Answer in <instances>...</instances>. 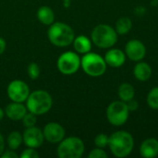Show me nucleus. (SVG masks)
I'll return each mask as SVG.
<instances>
[{
  "mask_svg": "<svg viewBox=\"0 0 158 158\" xmlns=\"http://www.w3.org/2000/svg\"><path fill=\"white\" fill-rule=\"evenodd\" d=\"M108 147L116 157H126L133 150V137L131 133L124 131H116L109 136Z\"/></svg>",
  "mask_w": 158,
  "mask_h": 158,
  "instance_id": "f257e3e1",
  "label": "nucleus"
},
{
  "mask_svg": "<svg viewBox=\"0 0 158 158\" xmlns=\"http://www.w3.org/2000/svg\"><path fill=\"white\" fill-rule=\"evenodd\" d=\"M49 42L57 47H66L73 43L75 33L73 29L64 22H54L47 31Z\"/></svg>",
  "mask_w": 158,
  "mask_h": 158,
  "instance_id": "f03ea898",
  "label": "nucleus"
},
{
  "mask_svg": "<svg viewBox=\"0 0 158 158\" xmlns=\"http://www.w3.org/2000/svg\"><path fill=\"white\" fill-rule=\"evenodd\" d=\"M53 106L51 94L44 90H36L30 93L26 100V107L29 112L35 114L37 117L46 114Z\"/></svg>",
  "mask_w": 158,
  "mask_h": 158,
  "instance_id": "7ed1b4c3",
  "label": "nucleus"
},
{
  "mask_svg": "<svg viewBox=\"0 0 158 158\" xmlns=\"http://www.w3.org/2000/svg\"><path fill=\"white\" fill-rule=\"evenodd\" d=\"M91 40L99 48H110L118 42V33L113 27L107 24H99L94 28Z\"/></svg>",
  "mask_w": 158,
  "mask_h": 158,
  "instance_id": "20e7f679",
  "label": "nucleus"
},
{
  "mask_svg": "<svg viewBox=\"0 0 158 158\" xmlns=\"http://www.w3.org/2000/svg\"><path fill=\"white\" fill-rule=\"evenodd\" d=\"M85 151V146L81 139L71 136L64 138L58 144L56 153L60 158H80Z\"/></svg>",
  "mask_w": 158,
  "mask_h": 158,
  "instance_id": "39448f33",
  "label": "nucleus"
},
{
  "mask_svg": "<svg viewBox=\"0 0 158 158\" xmlns=\"http://www.w3.org/2000/svg\"><path fill=\"white\" fill-rule=\"evenodd\" d=\"M105 58L96 53L89 52L81 58V67L83 71L91 77H100L106 70Z\"/></svg>",
  "mask_w": 158,
  "mask_h": 158,
  "instance_id": "423d86ee",
  "label": "nucleus"
},
{
  "mask_svg": "<svg viewBox=\"0 0 158 158\" xmlns=\"http://www.w3.org/2000/svg\"><path fill=\"white\" fill-rule=\"evenodd\" d=\"M130 110L128 108L127 103L123 101H114L112 102L106 109V118L110 124L113 126H122L124 125L128 118Z\"/></svg>",
  "mask_w": 158,
  "mask_h": 158,
  "instance_id": "0eeeda50",
  "label": "nucleus"
},
{
  "mask_svg": "<svg viewBox=\"0 0 158 158\" xmlns=\"http://www.w3.org/2000/svg\"><path fill=\"white\" fill-rule=\"evenodd\" d=\"M56 68L64 75H72L81 68V57L76 52H64L57 58Z\"/></svg>",
  "mask_w": 158,
  "mask_h": 158,
  "instance_id": "6e6552de",
  "label": "nucleus"
},
{
  "mask_svg": "<svg viewBox=\"0 0 158 158\" xmlns=\"http://www.w3.org/2000/svg\"><path fill=\"white\" fill-rule=\"evenodd\" d=\"M6 94L12 102L24 103L30 94V88L25 81L21 80H14L7 85Z\"/></svg>",
  "mask_w": 158,
  "mask_h": 158,
  "instance_id": "1a4fd4ad",
  "label": "nucleus"
},
{
  "mask_svg": "<svg viewBox=\"0 0 158 158\" xmlns=\"http://www.w3.org/2000/svg\"><path fill=\"white\" fill-rule=\"evenodd\" d=\"M22 139L24 144L27 147L37 149L40 146H42L44 141L43 130H41L36 126L26 128V130L22 134Z\"/></svg>",
  "mask_w": 158,
  "mask_h": 158,
  "instance_id": "9d476101",
  "label": "nucleus"
},
{
  "mask_svg": "<svg viewBox=\"0 0 158 158\" xmlns=\"http://www.w3.org/2000/svg\"><path fill=\"white\" fill-rule=\"evenodd\" d=\"M44 140L50 143H59L66 135L65 129L56 122L47 123L43 130Z\"/></svg>",
  "mask_w": 158,
  "mask_h": 158,
  "instance_id": "9b49d317",
  "label": "nucleus"
},
{
  "mask_svg": "<svg viewBox=\"0 0 158 158\" xmlns=\"http://www.w3.org/2000/svg\"><path fill=\"white\" fill-rule=\"evenodd\" d=\"M125 55L131 60L139 62L144 58L146 55V47L139 40H131L125 46Z\"/></svg>",
  "mask_w": 158,
  "mask_h": 158,
  "instance_id": "f8f14e48",
  "label": "nucleus"
},
{
  "mask_svg": "<svg viewBox=\"0 0 158 158\" xmlns=\"http://www.w3.org/2000/svg\"><path fill=\"white\" fill-rule=\"evenodd\" d=\"M5 115L13 121H19L28 112L26 106L23 103L12 102L8 104L5 108Z\"/></svg>",
  "mask_w": 158,
  "mask_h": 158,
  "instance_id": "ddd939ff",
  "label": "nucleus"
},
{
  "mask_svg": "<svg viewBox=\"0 0 158 158\" xmlns=\"http://www.w3.org/2000/svg\"><path fill=\"white\" fill-rule=\"evenodd\" d=\"M126 60V55L123 51L117 48L109 49L105 56V61L106 65L112 68H119L121 67Z\"/></svg>",
  "mask_w": 158,
  "mask_h": 158,
  "instance_id": "4468645a",
  "label": "nucleus"
},
{
  "mask_svg": "<svg viewBox=\"0 0 158 158\" xmlns=\"http://www.w3.org/2000/svg\"><path fill=\"white\" fill-rule=\"evenodd\" d=\"M140 154L144 158H154L158 156V141L155 138L144 140L140 146Z\"/></svg>",
  "mask_w": 158,
  "mask_h": 158,
  "instance_id": "2eb2a0df",
  "label": "nucleus"
},
{
  "mask_svg": "<svg viewBox=\"0 0 158 158\" xmlns=\"http://www.w3.org/2000/svg\"><path fill=\"white\" fill-rule=\"evenodd\" d=\"M134 77L140 81H146L152 76V68L145 62H138L133 69Z\"/></svg>",
  "mask_w": 158,
  "mask_h": 158,
  "instance_id": "dca6fc26",
  "label": "nucleus"
},
{
  "mask_svg": "<svg viewBox=\"0 0 158 158\" xmlns=\"http://www.w3.org/2000/svg\"><path fill=\"white\" fill-rule=\"evenodd\" d=\"M73 47L78 54H87L92 49V40L85 35H79L73 40Z\"/></svg>",
  "mask_w": 158,
  "mask_h": 158,
  "instance_id": "f3484780",
  "label": "nucleus"
},
{
  "mask_svg": "<svg viewBox=\"0 0 158 158\" xmlns=\"http://www.w3.org/2000/svg\"><path fill=\"white\" fill-rule=\"evenodd\" d=\"M37 19L44 25L50 26L55 22V13L53 9L48 6H42L37 10Z\"/></svg>",
  "mask_w": 158,
  "mask_h": 158,
  "instance_id": "a211bd4d",
  "label": "nucleus"
},
{
  "mask_svg": "<svg viewBox=\"0 0 158 158\" xmlns=\"http://www.w3.org/2000/svg\"><path fill=\"white\" fill-rule=\"evenodd\" d=\"M135 90L133 86L130 83H122L118 87V97L121 101L127 103L134 98Z\"/></svg>",
  "mask_w": 158,
  "mask_h": 158,
  "instance_id": "6ab92c4d",
  "label": "nucleus"
},
{
  "mask_svg": "<svg viewBox=\"0 0 158 158\" xmlns=\"http://www.w3.org/2000/svg\"><path fill=\"white\" fill-rule=\"evenodd\" d=\"M23 143L22 139V134L19 131H12L8 134L7 139H6V143L8 146V149L16 151L19 149Z\"/></svg>",
  "mask_w": 158,
  "mask_h": 158,
  "instance_id": "aec40b11",
  "label": "nucleus"
},
{
  "mask_svg": "<svg viewBox=\"0 0 158 158\" xmlns=\"http://www.w3.org/2000/svg\"><path fill=\"white\" fill-rule=\"evenodd\" d=\"M132 27V22L128 17H121L116 22V31L118 34H127Z\"/></svg>",
  "mask_w": 158,
  "mask_h": 158,
  "instance_id": "412c9836",
  "label": "nucleus"
},
{
  "mask_svg": "<svg viewBox=\"0 0 158 158\" xmlns=\"http://www.w3.org/2000/svg\"><path fill=\"white\" fill-rule=\"evenodd\" d=\"M147 104L150 108L158 110V87L153 88L147 95Z\"/></svg>",
  "mask_w": 158,
  "mask_h": 158,
  "instance_id": "4be33fe9",
  "label": "nucleus"
},
{
  "mask_svg": "<svg viewBox=\"0 0 158 158\" xmlns=\"http://www.w3.org/2000/svg\"><path fill=\"white\" fill-rule=\"evenodd\" d=\"M22 124L25 128H31L35 126L36 122H37V116L31 112H27L25 114V116L22 118Z\"/></svg>",
  "mask_w": 158,
  "mask_h": 158,
  "instance_id": "5701e85b",
  "label": "nucleus"
},
{
  "mask_svg": "<svg viewBox=\"0 0 158 158\" xmlns=\"http://www.w3.org/2000/svg\"><path fill=\"white\" fill-rule=\"evenodd\" d=\"M27 73L31 80H37L41 73L40 67L36 63L31 62V64H29V66L27 68Z\"/></svg>",
  "mask_w": 158,
  "mask_h": 158,
  "instance_id": "b1692460",
  "label": "nucleus"
},
{
  "mask_svg": "<svg viewBox=\"0 0 158 158\" xmlns=\"http://www.w3.org/2000/svg\"><path fill=\"white\" fill-rule=\"evenodd\" d=\"M108 142H109V136H107L105 133H100L95 136L94 138V144L98 148H105L108 146Z\"/></svg>",
  "mask_w": 158,
  "mask_h": 158,
  "instance_id": "393cba45",
  "label": "nucleus"
},
{
  "mask_svg": "<svg viewBox=\"0 0 158 158\" xmlns=\"http://www.w3.org/2000/svg\"><path fill=\"white\" fill-rule=\"evenodd\" d=\"M20 158H39L40 155L34 148H30L28 147L27 149L23 150V152L19 156Z\"/></svg>",
  "mask_w": 158,
  "mask_h": 158,
  "instance_id": "a878e982",
  "label": "nucleus"
},
{
  "mask_svg": "<svg viewBox=\"0 0 158 158\" xmlns=\"http://www.w3.org/2000/svg\"><path fill=\"white\" fill-rule=\"evenodd\" d=\"M89 158H106L107 157V154L106 153V151H104L103 148H94L93 149L89 155H88Z\"/></svg>",
  "mask_w": 158,
  "mask_h": 158,
  "instance_id": "bb28decb",
  "label": "nucleus"
},
{
  "mask_svg": "<svg viewBox=\"0 0 158 158\" xmlns=\"http://www.w3.org/2000/svg\"><path fill=\"white\" fill-rule=\"evenodd\" d=\"M1 158H19V156H18L14 150L8 149V150H5L4 153L1 155Z\"/></svg>",
  "mask_w": 158,
  "mask_h": 158,
  "instance_id": "cd10ccee",
  "label": "nucleus"
},
{
  "mask_svg": "<svg viewBox=\"0 0 158 158\" xmlns=\"http://www.w3.org/2000/svg\"><path fill=\"white\" fill-rule=\"evenodd\" d=\"M127 106H128V108H129V110L130 111H134V110H136L137 108H138V103L135 101V100H131V101H129V102H127Z\"/></svg>",
  "mask_w": 158,
  "mask_h": 158,
  "instance_id": "c85d7f7f",
  "label": "nucleus"
},
{
  "mask_svg": "<svg viewBox=\"0 0 158 158\" xmlns=\"http://www.w3.org/2000/svg\"><path fill=\"white\" fill-rule=\"evenodd\" d=\"M6 47V43L5 39L0 37V56L5 52Z\"/></svg>",
  "mask_w": 158,
  "mask_h": 158,
  "instance_id": "c756f323",
  "label": "nucleus"
},
{
  "mask_svg": "<svg viewBox=\"0 0 158 158\" xmlns=\"http://www.w3.org/2000/svg\"><path fill=\"white\" fill-rule=\"evenodd\" d=\"M4 151H5V140L3 135L0 133V156L4 153Z\"/></svg>",
  "mask_w": 158,
  "mask_h": 158,
  "instance_id": "7c9ffc66",
  "label": "nucleus"
},
{
  "mask_svg": "<svg viewBox=\"0 0 158 158\" xmlns=\"http://www.w3.org/2000/svg\"><path fill=\"white\" fill-rule=\"evenodd\" d=\"M70 4H71V0H63V6H64V7L69 8L70 6Z\"/></svg>",
  "mask_w": 158,
  "mask_h": 158,
  "instance_id": "2f4dec72",
  "label": "nucleus"
},
{
  "mask_svg": "<svg viewBox=\"0 0 158 158\" xmlns=\"http://www.w3.org/2000/svg\"><path fill=\"white\" fill-rule=\"evenodd\" d=\"M4 116H5V111L2 108H0V121L4 118Z\"/></svg>",
  "mask_w": 158,
  "mask_h": 158,
  "instance_id": "473e14b6",
  "label": "nucleus"
}]
</instances>
